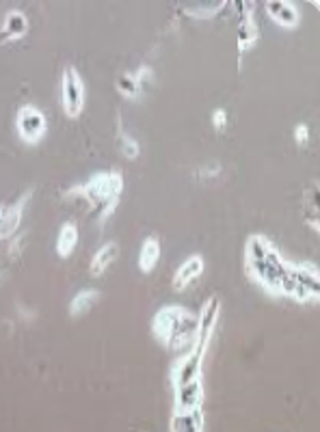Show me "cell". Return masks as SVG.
Masks as SVG:
<instances>
[{
    "label": "cell",
    "mask_w": 320,
    "mask_h": 432,
    "mask_svg": "<svg viewBox=\"0 0 320 432\" xmlns=\"http://www.w3.org/2000/svg\"><path fill=\"white\" fill-rule=\"evenodd\" d=\"M269 249H271V244L264 238L251 236L249 242H247V264H253V261H262V259L267 257Z\"/></svg>",
    "instance_id": "cell-19"
},
{
    "label": "cell",
    "mask_w": 320,
    "mask_h": 432,
    "mask_svg": "<svg viewBox=\"0 0 320 432\" xmlns=\"http://www.w3.org/2000/svg\"><path fill=\"white\" fill-rule=\"evenodd\" d=\"M219 311H221V300L217 296H212L208 303H205V307H203V311L199 316V320H197V333H195L193 350L205 352V346H208L210 335H212L214 325H217Z\"/></svg>",
    "instance_id": "cell-6"
},
{
    "label": "cell",
    "mask_w": 320,
    "mask_h": 432,
    "mask_svg": "<svg viewBox=\"0 0 320 432\" xmlns=\"http://www.w3.org/2000/svg\"><path fill=\"white\" fill-rule=\"evenodd\" d=\"M121 145H124V154L128 158H137L139 156V145L133 139H130V137H124L121 139Z\"/></svg>",
    "instance_id": "cell-22"
},
{
    "label": "cell",
    "mask_w": 320,
    "mask_h": 432,
    "mask_svg": "<svg viewBox=\"0 0 320 432\" xmlns=\"http://www.w3.org/2000/svg\"><path fill=\"white\" fill-rule=\"evenodd\" d=\"M201 361H203V352H199V350H191V354H186L174 370L176 387L197 381L201 377Z\"/></svg>",
    "instance_id": "cell-7"
},
{
    "label": "cell",
    "mask_w": 320,
    "mask_h": 432,
    "mask_svg": "<svg viewBox=\"0 0 320 432\" xmlns=\"http://www.w3.org/2000/svg\"><path fill=\"white\" fill-rule=\"evenodd\" d=\"M249 270L253 273V277L260 281L262 286H267L269 290H279V281L288 273V264L279 257V253L271 247L267 257L262 261H253L249 264Z\"/></svg>",
    "instance_id": "cell-3"
},
{
    "label": "cell",
    "mask_w": 320,
    "mask_h": 432,
    "mask_svg": "<svg viewBox=\"0 0 320 432\" xmlns=\"http://www.w3.org/2000/svg\"><path fill=\"white\" fill-rule=\"evenodd\" d=\"M24 201H26V197H22V201L11 205V208L0 210V238H7V236H11L17 230V225H20V218H22Z\"/></svg>",
    "instance_id": "cell-11"
},
{
    "label": "cell",
    "mask_w": 320,
    "mask_h": 432,
    "mask_svg": "<svg viewBox=\"0 0 320 432\" xmlns=\"http://www.w3.org/2000/svg\"><path fill=\"white\" fill-rule=\"evenodd\" d=\"M201 270H203V259L199 255H193L191 259H186L182 264V268L178 270L176 279H174V288L182 290L186 284H191L193 279H197L201 275Z\"/></svg>",
    "instance_id": "cell-12"
},
{
    "label": "cell",
    "mask_w": 320,
    "mask_h": 432,
    "mask_svg": "<svg viewBox=\"0 0 320 432\" xmlns=\"http://www.w3.org/2000/svg\"><path fill=\"white\" fill-rule=\"evenodd\" d=\"M255 40H258V28H255L253 20H251L249 15H242V22L238 24V44L242 48H247Z\"/></svg>",
    "instance_id": "cell-20"
},
{
    "label": "cell",
    "mask_w": 320,
    "mask_h": 432,
    "mask_svg": "<svg viewBox=\"0 0 320 432\" xmlns=\"http://www.w3.org/2000/svg\"><path fill=\"white\" fill-rule=\"evenodd\" d=\"M98 298H100V294H98L96 290H83V292H78L76 296H74L71 305H69V313H71L74 318H78V316L87 313L93 305L98 303Z\"/></svg>",
    "instance_id": "cell-17"
},
{
    "label": "cell",
    "mask_w": 320,
    "mask_h": 432,
    "mask_svg": "<svg viewBox=\"0 0 320 432\" xmlns=\"http://www.w3.org/2000/svg\"><path fill=\"white\" fill-rule=\"evenodd\" d=\"M267 11L273 15V20L281 26H296L298 24V13L290 3H281V0H273L267 5Z\"/></svg>",
    "instance_id": "cell-13"
},
{
    "label": "cell",
    "mask_w": 320,
    "mask_h": 432,
    "mask_svg": "<svg viewBox=\"0 0 320 432\" xmlns=\"http://www.w3.org/2000/svg\"><path fill=\"white\" fill-rule=\"evenodd\" d=\"M158 257H160V242H158V238H147L143 242L141 257H139L141 270L143 273H152L154 266L158 264Z\"/></svg>",
    "instance_id": "cell-16"
},
{
    "label": "cell",
    "mask_w": 320,
    "mask_h": 432,
    "mask_svg": "<svg viewBox=\"0 0 320 432\" xmlns=\"http://www.w3.org/2000/svg\"><path fill=\"white\" fill-rule=\"evenodd\" d=\"M26 31H28L26 15L20 11H11V13H7L5 26H3V31H0V44H5L9 40H20V37L26 35Z\"/></svg>",
    "instance_id": "cell-9"
},
{
    "label": "cell",
    "mask_w": 320,
    "mask_h": 432,
    "mask_svg": "<svg viewBox=\"0 0 320 432\" xmlns=\"http://www.w3.org/2000/svg\"><path fill=\"white\" fill-rule=\"evenodd\" d=\"M154 333L158 340L178 348L186 342H195L197 320L180 307H165L154 318Z\"/></svg>",
    "instance_id": "cell-1"
},
{
    "label": "cell",
    "mask_w": 320,
    "mask_h": 432,
    "mask_svg": "<svg viewBox=\"0 0 320 432\" xmlns=\"http://www.w3.org/2000/svg\"><path fill=\"white\" fill-rule=\"evenodd\" d=\"M201 400H203L201 379L176 387V413H191L201 406Z\"/></svg>",
    "instance_id": "cell-8"
},
{
    "label": "cell",
    "mask_w": 320,
    "mask_h": 432,
    "mask_svg": "<svg viewBox=\"0 0 320 432\" xmlns=\"http://www.w3.org/2000/svg\"><path fill=\"white\" fill-rule=\"evenodd\" d=\"M117 255H119V247L115 242L104 244V247L91 259V275H102L112 264V261L117 259Z\"/></svg>",
    "instance_id": "cell-15"
},
{
    "label": "cell",
    "mask_w": 320,
    "mask_h": 432,
    "mask_svg": "<svg viewBox=\"0 0 320 432\" xmlns=\"http://www.w3.org/2000/svg\"><path fill=\"white\" fill-rule=\"evenodd\" d=\"M85 108V83L74 67L63 71V110L67 117H78Z\"/></svg>",
    "instance_id": "cell-4"
},
{
    "label": "cell",
    "mask_w": 320,
    "mask_h": 432,
    "mask_svg": "<svg viewBox=\"0 0 320 432\" xmlns=\"http://www.w3.org/2000/svg\"><path fill=\"white\" fill-rule=\"evenodd\" d=\"M124 191V180L119 173H104V175H98V178H93L89 184H85L81 193L96 205V208L104 210L102 218L106 214L112 212V208H115V203H117V197L119 193Z\"/></svg>",
    "instance_id": "cell-2"
},
{
    "label": "cell",
    "mask_w": 320,
    "mask_h": 432,
    "mask_svg": "<svg viewBox=\"0 0 320 432\" xmlns=\"http://www.w3.org/2000/svg\"><path fill=\"white\" fill-rule=\"evenodd\" d=\"M117 89L124 93V96H128V98H135V96H139V85H137V78L135 76H119V80H117Z\"/></svg>",
    "instance_id": "cell-21"
},
{
    "label": "cell",
    "mask_w": 320,
    "mask_h": 432,
    "mask_svg": "<svg viewBox=\"0 0 320 432\" xmlns=\"http://www.w3.org/2000/svg\"><path fill=\"white\" fill-rule=\"evenodd\" d=\"M17 132L26 143H37L46 132V117L40 108L22 106L17 110Z\"/></svg>",
    "instance_id": "cell-5"
},
{
    "label": "cell",
    "mask_w": 320,
    "mask_h": 432,
    "mask_svg": "<svg viewBox=\"0 0 320 432\" xmlns=\"http://www.w3.org/2000/svg\"><path fill=\"white\" fill-rule=\"evenodd\" d=\"M225 119H228V115H225V110H217L212 115V121L217 128H225Z\"/></svg>",
    "instance_id": "cell-24"
},
{
    "label": "cell",
    "mask_w": 320,
    "mask_h": 432,
    "mask_svg": "<svg viewBox=\"0 0 320 432\" xmlns=\"http://www.w3.org/2000/svg\"><path fill=\"white\" fill-rule=\"evenodd\" d=\"M290 275L294 277V281H296L298 286L308 288L314 296H318L320 286H318V277H316V273L308 270L305 266H294V264H290Z\"/></svg>",
    "instance_id": "cell-18"
},
{
    "label": "cell",
    "mask_w": 320,
    "mask_h": 432,
    "mask_svg": "<svg viewBox=\"0 0 320 432\" xmlns=\"http://www.w3.org/2000/svg\"><path fill=\"white\" fill-rule=\"evenodd\" d=\"M76 242H78V227L74 223H65L59 232V238H56V253L61 257H69L74 249H76Z\"/></svg>",
    "instance_id": "cell-14"
},
{
    "label": "cell",
    "mask_w": 320,
    "mask_h": 432,
    "mask_svg": "<svg viewBox=\"0 0 320 432\" xmlns=\"http://www.w3.org/2000/svg\"><path fill=\"white\" fill-rule=\"evenodd\" d=\"M201 430H203V420L199 408L191 413H176L171 420V432H201Z\"/></svg>",
    "instance_id": "cell-10"
},
{
    "label": "cell",
    "mask_w": 320,
    "mask_h": 432,
    "mask_svg": "<svg viewBox=\"0 0 320 432\" xmlns=\"http://www.w3.org/2000/svg\"><path fill=\"white\" fill-rule=\"evenodd\" d=\"M308 137H310L308 126H298V128H296V143H298V145H305V143H308Z\"/></svg>",
    "instance_id": "cell-23"
}]
</instances>
